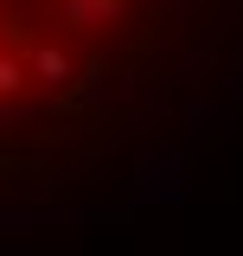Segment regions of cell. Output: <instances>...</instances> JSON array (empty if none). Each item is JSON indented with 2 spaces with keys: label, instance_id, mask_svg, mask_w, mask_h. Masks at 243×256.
Instances as JSON below:
<instances>
[{
  "label": "cell",
  "instance_id": "obj_1",
  "mask_svg": "<svg viewBox=\"0 0 243 256\" xmlns=\"http://www.w3.org/2000/svg\"><path fill=\"white\" fill-rule=\"evenodd\" d=\"M243 102V0H0V218H116Z\"/></svg>",
  "mask_w": 243,
  "mask_h": 256
}]
</instances>
